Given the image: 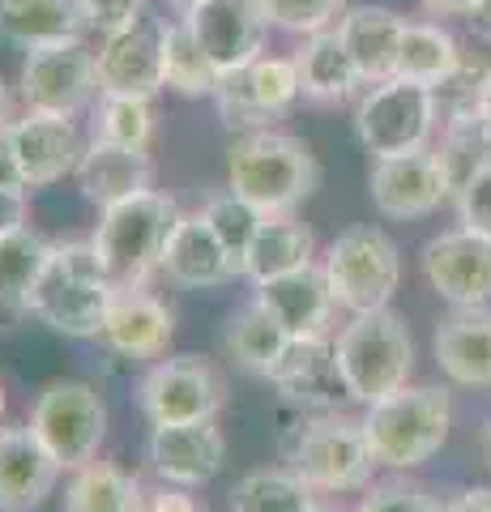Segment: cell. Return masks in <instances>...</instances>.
Returning a JSON list of instances; mask_svg holds the SVG:
<instances>
[{
    "label": "cell",
    "instance_id": "cell-12",
    "mask_svg": "<svg viewBox=\"0 0 491 512\" xmlns=\"http://www.w3.org/2000/svg\"><path fill=\"white\" fill-rule=\"evenodd\" d=\"M22 103L26 111H47V116H82L99 94V56L86 39L35 47L22 60Z\"/></svg>",
    "mask_w": 491,
    "mask_h": 512
},
{
    "label": "cell",
    "instance_id": "cell-51",
    "mask_svg": "<svg viewBox=\"0 0 491 512\" xmlns=\"http://www.w3.org/2000/svg\"><path fill=\"white\" fill-rule=\"evenodd\" d=\"M308 512H351V508H342V504H334V495H316V504H312Z\"/></svg>",
    "mask_w": 491,
    "mask_h": 512
},
{
    "label": "cell",
    "instance_id": "cell-13",
    "mask_svg": "<svg viewBox=\"0 0 491 512\" xmlns=\"http://www.w3.org/2000/svg\"><path fill=\"white\" fill-rule=\"evenodd\" d=\"M419 269L427 286L449 308H479L491 303V235L479 227H457L432 235L419 252Z\"/></svg>",
    "mask_w": 491,
    "mask_h": 512
},
{
    "label": "cell",
    "instance_id": "cell-40",
    "mask_svg": "<svg viewBox=\"0 0 491 512\" xmlns=\"http://www.w3.org/2000/svg\"><path fill=\"white\" fill-rule=\"evenodd\" d=\"M351 0H261V13L269 26L287 35H316V30L338 26Z\"/></svg>",
    "mask_w": 491,
    "mask_h": 512
},
{
    "label": "cell",
    "instance_id": "cell-44",
    "mask_svg": "<svg viewBox=\"0 0 491 512\" xmlns=\"http://www.w3.org/2000/svg\"><path fill=\"white\" fill-rule=\"evenodd\" d=\"M146 512H205V508L193 500V495H188V487H171V483H163V487H154V491H150Z\"/></svg>",
    "mask_w": 491,
    "mask_h": 512
},
{
    "label": "cell",
    "instance_id": "cell-23",
    "mask_svg": "<svg viewBox=\"0 0 491 512\" xmlns=\"http://www.w3.org/2000/svg\"><path fill=\"white\" fill-rule=\"evenodd\" d=\"M65 474L43 440L26 427L0 423V512H35L56 491V478Z\"/></svg>",
    "mask_w": 491,
    "mask_h": 512
},
{
    "label": "cell",
    "instance_id": "cell-16",
    "mask_svg": "<svg viewBox=\"0 0 491 512\" xmlns=\"http://www.w3.org/2000/svg\"><path fill=\"white\" fill-rule=\"evenodd\" d=\"M146 461L163 483L193 491V487H205L210 478H218V470H223L227 436H223V427H218V419L150 427Z\"/></svg>",
    "mask_w": 491,
    "mask_h": 512
},
{
    "label": "cell",
    "instance_id": "cell-38",
    "mask_svg": "<svg viewBox=\"0 0 491 512\" xmlns=\"http://www.w3.org/2000/svg\"><path fill=\"white\" fill-rule=\"evenodd\" d=\"M201 214H205V222L214 227V235L223 239L227 252H231L235 261H240V269H244L248 244H252V235H257V227H261L265 214H257L244 197H235L231 188L210 192V197H205V205H201Z\"/></svg>",
    "mask_w": 491,
    "mask_h": 512
},
{
    "label": "cell",
    "instance_id": "cell-9",
    "mask_svg": "<svg viewBox=\"0 0 491 512\" xmlns=\"http://www.w3.org/2000/svg\"><path fill=\"white\" fill-rule=\"evenodd\" d=\"M30 431L56 457V466L73 474L99 457L107 440V406L86 380H52L30 406Z\"/></svg>",
    "mask_w": 491,
    "mask_h": 512
},
{
    "label": "cell",
    "instance_id": "cell-31",
    "mask_svg": "<svg viewBox=\"0 0 491 512\" xmlns=\"http://www.w3.org/2000/svg\"><path fill=\"white\" fill-rule=\"evenodd\" d=\"M457 60H462V43L453 39L449 26L427 22V18L423 22H406L402 47H398V64H393V77L436 90L457 69Z\"/></svg>",
    "mask_w": 491,
    "mask_h": 512
},
{
    "label": "cell",
    "instance_id": "cell-33",
    "mask_svg": "<svg viewBox=\"0 0 491 512\" xmlns=\"http://www.w3.org/2000/svg\"><path fill=\"white\" fill-rule=\"evenodd\" d=\"M218 82H223V73L205 56L193 26L184 18H171L163 26V86L184 94V99H214Z\"/></svg>",
    "mask_w": 491,
    "mask_h": 512
},
{
    "label": "cell",
    "instance_id": "cell-54",
    "mask_svg": "<svg viewBox=\"0 0 491 512\" xmlns=\"http://www.w3.org/2000/svg\"><path fill=\"white\" fill-rule=\"evenodd\" d=\"M5 406H9L5 402V384H0V423H5Z\"/></svg>",
    "mask_w": 491,
    "mask_h": 512
},
{
    "label": "cell",
    "instance_id": "cell-25",
    "mask_svg": "<svg viewBox=\"0 0 491 512\" xmlns=\"http://www.w3.org/2000/svg\"><path fill=\"white\" fill-rule=\"evenodd\" d=\"M73 180L90 205L107 210V205L129 201L137 192L154 188V158L150 150H129V146H112L103 137H90Z\"/></svg>",
    "mask_w": 491,
    "mask_h": 512
},
{
    "label": "cell",
    "instance_id": "cell-34",
    "mask_svg": "<svg viewBox=\"0 0 491 512\" xmlns=\"http://www.w3.org/2000/svg\"><path fill=\"white\" fill-rule=\"evenodd\" d=\"M491 82V60L479 52H462L457 69L436 86V116L440 128L483 124V94Z\"/></svg>",
    "mask_w": 491,
    "mask_h": 512
},
{
    "label": "cell",
    "instance_id": "cell-17",
    "mask_svg": "<svg viewBox=\"0 0 491 512\" xmlns=\"http://www.w3.org/2000/svg\"><path fill=\"white\" fill-rule=\"evenodd\" d=\"M184 22L193 26L197 43L218 73L244 69L248 60L265 56L269 22L261 13V0H201L193 13H184Z\"/></svg>",
    "mask_w": 491,
    "mask_h": 512
},
{
    "label": "cell",
    "instance_id": "cell-11",
    "mask_svg": "<svg viewBox=\"0 0 491 512\" xmlns=\"http://www.w3.org/2000/svg\"><path fill=\"white\" fill-rule=\"evenodd\" d=\"M304 99L299 94V69L295 56H257L244 69L223 73L214 90V107L227 128L252 133V128H274L287 111Z\"/></svg>",
    "mask_w": 491,
    "mask_h": 512
},
{
    "label": "cell",
    "instance_id": "cell-47",
    "mask_svg": "<svg viewBox=\"0 0 491 512\" xmlns=\"http://www.w3.org/2000/svg\"><path fill=\"white\" fill-rule=\"evenodd\" d=\"M423 13H432V18H466L474 0H415Z\"/></svg>",
    "mask_w": 491,
    "mask_h": 512
},
{
    "label": "cell",
    "instance_id": "cell-42",
    "mask_svg": "<svg viewBox=\"0 0 491 512\" xmlns=\"http://www.w3.org/2000/svg\"><path fill=\"white\" fill-rule=\"evenodd\" d=\"M82 9H86L90 30L112 35V30L137 22L141 13H146V0H82Z\"/></svg>",
    "mask_w": 491,
    "mask_h": 512
},
{
    "label": "cell",
    "instance_id": "cell-20",
    "mask_svg": "<svg viewBox=\"0 0 491 512\" xmlns=\"http://www.w3.org/2000/svg\"><path fill=\"white\" fill-rule=\"evenodd\" d=\"M265 380L274 384L291 406L308 410V414L338 410V402L346 397V384L334 363V338H291ZM346 402H351V397H346Z\"/></svg>",
    "mask_w": 491,
    "mask_h": 512
},
{
    "label": "cell",
    "instance_id": "cell-28",
    "mask_svg": "<svg viewBox=\"0 0 491 512\" xmlns=\"http://www.w3.org/2000/svg\"><path fill=\"white\" fill-rule=\"evenodd\" d=\"M82 0H0V43L35 52V47L86 39Z\"/></svg>",
    "mask_w": 491,
    "mask_h": 512
},
{
    "label": "cell",
    "instance_id": "cell-21",
    "mask_svg": "<svg viewBox=\"0 0 491 512\" xmlns=\"http://www.w3.org/2000/svg\"><path fill=\"white\" fill-rule=\"evenodd\" d=\"M9 141H13V154H18L30 188L60 184L65 175L77 171V163L86 154V141L77 133L73 116H47V111L18 116L9 128Z\"/></svg>",
    "mask_w": 491,
    "mask_h": 512
},
{
    "label": "cell",
    "instance_id": "cell-45",
    "mask_svg": "<svg viewBox=\"0 0 491 512\" xmlns=\"http://www.w3.org/2000/svg\"><path fill=\"white\" fill-rule=\"evenodd\" d=\"M0 188H26V192H30L26 171H22V163H18V154H13L9 133H0Z\"/></svg>",
    "mask_w": 491,
    "mask_h": 512
},
{
    "label": "cell",
    "instance_id": "cell-48",
    "mask_svg": "<svg viewBox=\"0 0 491 512\" xmlns=\"http://www.w3.org/2000/svg\"><path fill=\"white\" fill-rule=\"evenodd\" d=\"M466 26H470L479 39L491 43V0H474L470 13H466Z\"/></svg>",
    "mask_w": 491,
    "mask_h": 512
},
{
    "label": "cell",
    "instance_id": "cell-19",
    "mask_svg": "<svg viewBox=\"0 0 491 512\" xmlns=\"http://www.w3.org/2000/svg\"><path fill=\"white\" fill-rule=\"evenodd\" d=\"M252 299L278 320L291 338H329L334 329V312H338V299L329 291V278L321 261H312L304 269H291L282 278H269L257 282Z\"/></svg>",
    "mask_w": 491,
    "mask_h": 512
},
{
    "label": "cell",
    "instance_id": "cell-8",
    "mask_svg": "<svg viewBox=\"0 0 491 512\" xmlns=\"http://www.w3.org/2000/svg\"><path fill=\"white\" fill-rule=\"evenodd\" d=\"M436 133H440V116L432 86L389 77V82L368 86L355 103V137L372 158L427 150Z\"/></svg>",
    "mask_w": 491,
    "mask_h": 512
},
{
    "label": "cell",
    "instance_id": "cell-3",
    "mask_svg": "<svg viewBox=\"0 0 491 512\" xmlns=\"http://www.w3.org/2000/svg\"><path fill=\"white\" fill-rule=\"evenodd\" d=\"M363 440L376 466L385 470H419L449 440L453 427V393L445 384H406V389L363 406Z\"/></svg>",
    "mask_w": 491,
    "mask_h": 512
},
{
    "label": "cell",
    "instance_id": "cell-37",
    "mask_svg": "<svg viewBox=\"0 0 491 512\" xmlns=\"http://www.w3.org/2000/svg\"><path fill=\"white\" fill-rule=\"evenodd\" d=\"M47 239L35 235L30 227L0 235V308L22 312L26 308V291L35 286L39 269L47 261Z\"/></svg>",
    "mask_w": 491,
    "mask_h": 512
},
{
    "label": "cell",
    "instance_id": "cell-53",
    "mask_svg": "<svg viewBox=\"0 0 491 512\" xmlns=\"http://www.w3.org/2000/svg\"><path fill=\"white\" fill-rule=\"evenodd\" d=\"M483 128H487V137H491V82H487V94H483Z\"/></svg>",
    "mask_w": 491,
    "mask_h": 512
},
{
    "label": "cell",
    "instance_id": "cell-5",
    "mask_svg": "<svg viewBox=\"0 0 491 512\" xmlns=\"http://www.w3.org/2000/svg\"><path fill=\"white\" fill-rule=\"evenodd\" d=\"M334 363L346 384V397L372 406L398 393L415 376V338L393 308L359 312L334 333Z\"/></svg>",
    "mask_w": 491,
    "mask_h": 512
},
{
    "label": "cell",
    "instance_id": "cell-24",
    "mask_svg": "<svg viewBox=\"0 0 491 512\" xmlns=\"http://www.w3.org/2000/svg\"><path fill=\"white\" fill-rule=\"evenodd\" d=\"M436 367L462 389H491V303L449 308L432 338Z\"/></svg>",
    "mask_w": 491,
    "mask_h": 512
},
{
    "label": "cell",
    "instance_id": "cell-30",
    "mask_svg": "<svg viewBox=\"0 0 491 512\" xmlns=\"http://www.w3.org/2000/svg\"><path fill=\"white\" fill-rule=\"evenodd\" d=\"M150 491L116 461L94 457L65 483V512H146Z\"/></svg>",
    "mask_w": 491,
    "mask_h": 512
},
{
    "label": "cell",
    "instance_id": "cell-18",
    "mask_svg": "<svg viewBox=\"0 0 491 512\" xmlns=\"http://www.w3.org/2000/svg\"><path fill=\"white\" fill-rule=\"evenodd\" d=\"M171 286L180 291H210V286H227L235 278H244L240 261L227 252V244L214 235V227L205 222V214H180L176 231H171L163 248V265H158Z\"/></svg>",
    "mask_w": 491,
    "mask_h": 512
},
{
    "label": "cell",
    "instance_id": "cell-50",
    "mask_svg": "<svg viewBox=\"0 0 491 512\" xmlns=\"http://www.w3.org/2000/svg\"><path fill=\"white\" fill-rule=\"evenodd\" d=\"M479 457H483V466L491 470V414H487L483 427H479Z\"/></svg>",
    "mask_w": 491,
    "mask_h": 512
},
{
    "label": "cell",
    "instance_id": "cell-36",
    "mask_svg": "<svg viewBox=\"0 0 491 512\" xmlns=\"http://www.w3.org/2000/svg\"><path fill=\"white\" fill-rule=\"evenodd\" d=\"M154 128H158L154 99H141V94H99V103H94V137L112 141V146L150 150Z\"/></svg>",
    "mask_w": 491,
    "mask_h": 512
},
{
    "label": "cell",
    "instance_id": "cell-49",
    "mask_svg": "<svg viewBox=\"0 0 491 512\" xmlns=\"http://www.w3.org/2000/svg\"><path fill=\"white\" fill-rule=\"evenodd\" d=\"M13 120H18V111H13V94L5 86V77H0V133H9Z\"/></svg>",
    "mask_w": 491,
    "mask_h": 512
},
{
    "label": "cell",
    "instance_id": "cell-10",
    "mask_svg": "<svg viewBox=\"0 0 491 512\" xmlns=\"http://www.w3.org/2000/svg\"><path fill=\"white\" fill-rule=\"evenodd\" d=\"M223 406H227V380L201 355L154 359L146 376L137 380V410L146 414L150 427L218 419Z\"/></svg>",
    "mask_w": 491,
    "mask_h": 512
},
{
    "label": "cell",
    "instance_id": "cell-29",
    "mask_svg": "<svg viewBox=\"0 0 491 512\" xmlns=\"http://www.w3.org/2000/svg\"><path fill=\"white\" fill-rule=\"evenodd\" d=\"M316 261V235L299 214H269L261 218L257 235L244 256V278L257 286L269 278H282L291 269H304Z\"/></svg>",
    "mask_w": 491,
    "mask_h": 512
},
{
    "label": "cell",
    "instance_id": "cell-14",
    "mask_svg": "<svg viewBox=\"0 0 491 512\" xmlns=\"http://www.w3.org/2000/svg\"><path fill=\"white\" fill-rule=\"evenodd\" d=\"M368 192L372 205L393 222L427 218L440 205L453 201V180L440 167L436 150H415V154H393V158H372L368 171Z\"/></svg>",
    "mask_w": 491,
    "mask_h": 512
},
{
    "label": "cell",
    "instance_id": "cell-39",
    "mask_svg": "<svg viewBox=\"0 0 491 512\" xmlns=\"http://www.w3.org/2000/svg\"><path fill=\"white\" fill-rule=\"evenodd\" d=\"M449 500H440L436 491H427L423 483L406 474H393V478H376L372 487H363L359 504L351 512H445Z\"/></svg>",
    "mask_w": 491,
    "mask_h": 512
},
{
    "label": "cell",
    "instance_id": "cell-15",
    "mask_svg": "<svg viewBox=\"0 0 491 512\" xmlns=\"http://www.w3.org/2000/svg\"><path fill=\"white\" fill-rule=\"evenodd\" d=\"M163 26L141 13L137 22L103 35L99 56V94H141L154 99L163 90Z\"/></svg>",
    "mask_w": 491,
    "mask_h": 512
},
{
    "label": "cell",
    "instance_id": "cell-4",
    "mask_svg": "<svg viewBox=\"0 0 491 512\" xmlns=\"http://www.w3.org/2000/svg\"><path fill=\"white\" fill-rule=\"evenodd\" d=\"M180 222L176 197L158 188L137 192L129 201H116L99 210V227H94L90 244L99 252L107 278L116 282V291H141L163 265V248L171 231Z\"/></svg>",
    "mask_w": 491,
    "mask_h": 512
},
{
    "label": "cell",
    "instance_id": "cell-46",
    "mask_svg": "<svg viewBox=\"0 0 491 512\" xmlns=\"http://www.w3.org/2000/svg\"><path fill=\"white\" fill-rule=\"evenodd\" d=\"M445 512H491V487H466L445 504Z\"/></svg>",
    "mask_w": 491,
    "mask_h": 512
},
{
    "label": "cell",
    "instance_id": "cell-27",
    "mask_svg": "<svg viewBox=\"0 0 491 512\" xmlns=\"http://www.w3.org/2000/svg\"><path fill=\"white\" fill-rule=\"evenodd\" d=\"M295 69H299V94L316 107L351 103L359 90H368L334 26L304 35V43H299V52H295Z\"/></svg>",
    "mask_w": 491,
    "mask_h": 512
},
{
    "label": "cell",
    "instance_id": "cell-43",
    "mask_svg": "<svg viewBox=\"0 0 491 512\" xmlns=\"http://www.w3.org/2000/svg\"><path fill=\"white\" fill-rule=\"evenodd\" d=\"M30 227V192L26 188H0V235Z\"/></svg>",
    "mask_w": 491,
    "mask_h": 512
},
{
    "label": "cell",
    "instance_id": "cell-52",
    "mask_svg": "<svg viewBox=\"0 0 491 512\" xmlns=\"http://www.w3.org/2000/svg\"><path fill=\"white\" fill-rule=\"evenodd\" d=\"M197 5H201V0H167V9L176 13V18H184V13H193Z\"/></svg>",
    "mask_w": 491,
    "mask_h": 512
},
{
    "label": "cell",
    "instance_id": "cell-35",
    "mask_svg": "<svg viewBox=\"0 0 491 512\" xmlns=\"http://www.w3.org/2000/svg\"><path fill=\"white\" fill-rule=\"evenodd\" d=\"M316 491L295 470H257L231 487V512H308Z\"/></svg>",
    "mask_w": 491,
    "mask_h": 512
},
{
    "label": "cell",
    "instance_id": "cell-7",
    "mask_svg": "<svg viewBox=\"0 0 491 512\" xmlns=\"http://www.w3.org/2000/svg\"><path fill=\"white\" fill-rule=\"evenodd\" d=\"M291 470L316 495H351L376 483V457L363 440V423L342 410L312 414L291 444Z\"/></svg>",
    "mask_w": 491,
    "mask_h": 512
},
{
    "label": "cell",
    "instance_id": "cell-6",
    "mask_svg": "<svg viewBox=\"0 0 491 512\" xmlns=\"http://www.w3.org/2000/svg\"><path fill=\"white\" fill-rule=\"evenodd\" d=\"M321 269L329 278V291H334L338 308L351 316L389 308L402 286V252L372 222L346 227L329 239Z\"/></svg>",
    "mask_w": 491,
    "mask_h": 512
},
{
    "label": "cell",
    "instance_id": "cell-1",
    "mask_svg": "<svg viewBox=\"0 0 491 512\" xmlns=\"http://www.w3.org/2000/svg\"><path fill=\"white\" fill-rule=\"evenodd\" d=\"M227 188L265 218L295 214L321 188V163L304 137L282 128H252L227 150Z\"/></svg>",
    "mask_w": 491,
    "mask_h": 512
},
{
    "label": "cell",
    "instance_id": "cell-2",
    "mask_svg": "<svg viewBox=\"0 0 491 512\" xmlns=\"http://www.w3.org/2000/svg\"><path fill=\"white\" fill-rule=\"evenodd\" d=\"M116 299V282L107 278L90 239H65L47 248L35 286L26 291V316L65 338H99V325Z\"/></svg>",
    "mask_w": 491,
    "mask_h": 512
},
{
    "label": "cell",
    "instance_id": "cell-26",
    "mask_svg": "<svg viewBox=\"0 0 491 512\" xmlns=\"http://www.w3.org/2000/svg\"><path fill=\"white\" fill-rule=\"evenodd\" d=\"M334 30H338V39L346 43V52H351L363 86L389 82L393 64H398L406 18H398V13L385 9V5H346V13L338 18Z\"/></svg>",
    "mask_w": 491,
    "mask_h": 512
},
{
    "label": "cell",
    "instance_id": "cell-32",
    "mask_svg": "<svg viewBox=\"0 0 491 512\" xmlns=\"http://www.w3.org/2000/svg\"><path fill=\"white\" fill-rule=\"evenodd\" d=\"M223 342H227V355L235 359V367H244V372H252V376H269L278 355L287 350L291 333L282 329L257 299H248L240 312L227 316Z\"/></svg>",
    "mask_w": 491,
    "mask_h": 512
},
{
    "label": "cell",
    "instance_id": "cell-22",
    "mask_svg": "<svg viewBox=\"0 0 491 512\" xmlns=\"http://www.w3.org/2000/svg\"><path fill=\"white\" fill-rule=\"evenodd\" d=\"M176 333V316L150 286L141 291H116L99 325V342L120 359H163Z\"/></svg>",
    "mask_w": 491,
    "mask_h": 512
},
{
    "label": "cell",
    "instance_id": "cell-41",
    "mask_svg": "<svg viewBox=\"0 0 491 512\" xmlns=\"http://www.w3.org/2000/svg\"><path fill=\"white\" fill-rule=\"evenodd\" d=\"M453 205H457V222H466V227H479V231L491 235V154L470 171V180L457 188Z\"/></svg>",
    "mask_w": 491,
    "mask_h": 512
}]
</instances>
